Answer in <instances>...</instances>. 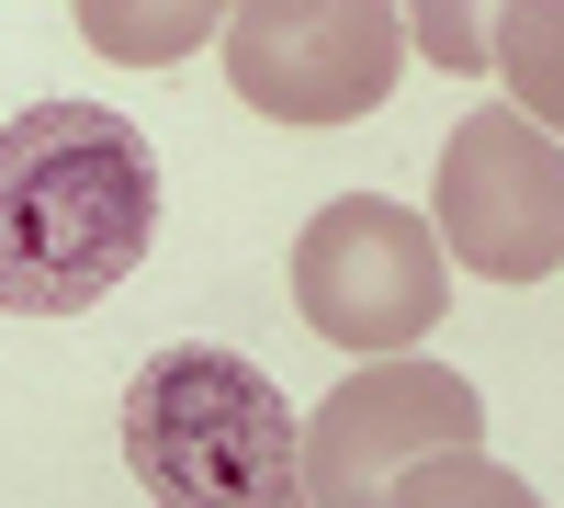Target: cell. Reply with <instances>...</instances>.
<instances>
[{"instance_id":"9","label":"cell","mask_w":564,"mask_h":508,"mask_svg":"<svg viewBox=\"0 0 564 508\" xmlns=\"http://www.w3.org/2000/svg\"><path fill=\"white\" fill-rule=\"evenodd\" d=\"M384 508H542V486L531 475H508L497 452H430V464H406L395 486H384Z\"/></svg>"},{"instance_id":"3","label":"cell","mask_w":564,"mask_h":508,"mask_svg":"<svg viewBox=\"0 0 564 508\" xmlns=\"http://www.w3.org/2000/svg\"><path fill=\"white\" fill-rule=\"evenodd\" d=\"M486 441V396L430 350H384L361 361L350 385H327L294 430V464H305V508H384V486L430 452Z\"/></svg>"},{"instance_id":"1","label":"cell","mask_w":564,"mask_h":508,"mask_svg":"<svg viewBox=\"0 0 564 508\" xmlns=\"http://www.w3.org/2000/svg\"><path fill=\"white\" fill-rule=\"evenodd\" d=\"M159 238V148L113 102H34L0 125V316L102 305Z\"/></svg>"},{"instance_id":"8","label":"cell","mask_w":564,"mask_h":508,"mask_svg":"<svg viewBox=\"0 0 564 508\" xmlns=\"http://www.w3.org/2000/svg\"><path fill=\"white\" fill-rule=\"evenodd\" d=\"M486 79H508V102H520L542 136H564V0H508Z\"/></svg>"},{"instance_id":"6","label":"cell","mask_w":564,"mask_h":508,"mask_svg":"<svg viewBox=\"0 0 564 508\" xmlns=\"http://www.w3.org/2000/svg\"><path fill=\"white\" fill-rule=\"evenodd\" d=\"M441 294H452V271H441L430 215H406L384 193H339V204L305 215V238H294V305H305L316 339L372 350V361L417 350L441 328Z\"/></svg>"},{"instance_id":"4","label":"cell","mask_w":564,"mask_h":508,"mask_svg":"<svg viewBox=\"0 0 564 508\" xmlns=\"http://www.w3.org/2000/svg\"><path fill=\"white\" fill-rule=\"evenodd\" d=\"M226 79L271 125H361L406 68L395 0H238L226 12Z\"/></svg>"},{"instance_id":"10","label":"cell","mask_w":564,"mask_h":508,"mask_svg":"<svg viewBox=\"0 0 564 508\" xmlns=\"http://www.w3.org/2000/svg\"><path fill=\"white\" fill-rule=\"evenodd\" d=\"M406 12V45L430 68H452V79H486V57H497V12L508 0H395Z\"/></svg>"},{"instance_id":"5","label":"cell","mask_w":564,"mask_h":508,"mask_svg":"<svg viewBox=\"0 0 564 508\" xmlns=\"http://www.w3.org/2000/svg\"><path fill=\"white\" fill-rule=\"evenodd\" d=\"M430 238H441V260L486 271V283H542V271H564V136H542L520 102L463 114L441 136Z\"/></svg>"},{"instance_id":"7","label":"cell","mask_w":564,"mask_h":508,"mask_svg":"<svg viewBox=\"0 0 564 508\" xmlns=\"http://www.w3.org/2000/svg\"><path fill=\"white\" fill-rule=\"evenodd\" d=\"M238 0H79V45L113 68H181L193 45L226 34Z\"/></svg>"},{"instance_id":"2","label":"cell","mask_w":564,"mask_h":508,"mask_svg":"<svg viewBox=\"0 0 564 508\" xmlns=\"http://www.w3.org/2000/svg\"><path fill=\"white\" fill-rule=\"evenodd\" d=\"M294 430L305 419L282 407V385L249 350H215V339L148 350L113 407V441L159 508H305Z\"/></svg>"}]
</instances>
